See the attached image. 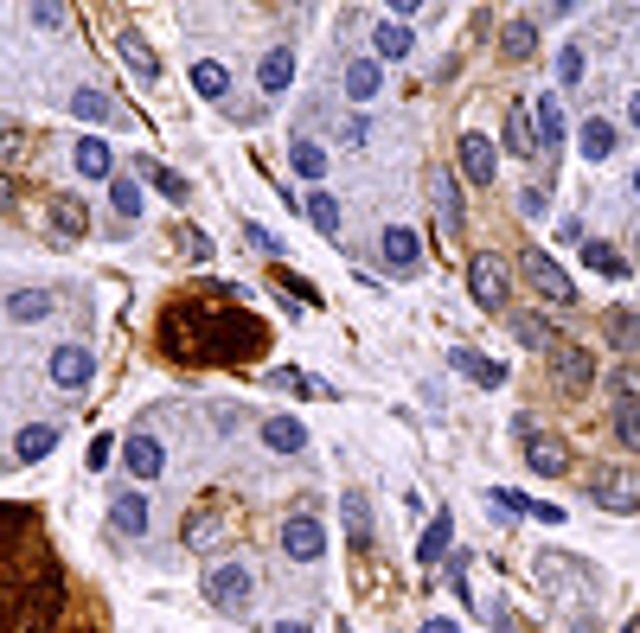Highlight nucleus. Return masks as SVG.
I'll use <instances>...</instances> for the list:
<instances>
[{
	"label": "nucleus",
	"mask_w": 640,
	"mask_h": 633,
	"mask_svg": "<svg viewBox=\"0 0 640 633\" xmlns=\"http://www.w3.org/2000/svg\"><path fill=\"white\" fill-rule=\"evenodd\" d=\"M244 237H250V250H257V257L282 262V237H276V230H269V224H244Z\"/></svg>",
	"instance_id": "46"
},
{
	"label": "nucleus",
	"mask_w": 640,
	"mask_h": 633,
	"mask_svg": "<svg viewBox=\"0 0 640 633\" xmlns=\"http://www.w3.org/2000/svg\"><path fill=\"white\" fill-rule=\"evenodd\" d=\"M615 442L628 454H640V391L628 377H615Z\"/></svg>",
	"instance_id": "10"
},
{
	"label": "nucleus",
	"mask_w": 640,
	"mask_h": 633,
	"mask_svg": "<svg viewBox=\"0 0 640 633\" xmlns=\"http://www.w3.org/2000/svg\"><path fill=\"white\" fill-rule=\"evenodd\" d=\"M110 212L122 224H135L142 218V186H135V180H110Z\"/></svg>",
	"instance_id": "40"
},
{
	"label": "nucleus",
	"mask_w": 640,
	"mask_h": 633,
	"mask_svg": "<svg viewBox=\"0 0 640 633\" xmlns=\"http://www.w3.org/2000/svg\"><path fill=\"white\" fill-rule=\"evenodd\" d=\"M250 596H257L250 563H212V569H205V601H212L218 614L244 621V614H250Z\"/></svg>",
	"instance_id": "2"
},
{
	"label": "nucleus",
	"mask_w": 640,
	"mask_h": 633,
	"mask_svg": "<svg viewBox=\"0 0 640 633\" xmlns=\"http://www.w3.org/2000/svg\"><path fill=\"white\" fill-rule=\"evenodd\" d=\"M276 633H314L307 621H276Z\"/></svg>",
	"instance_id": "56"
},
{
	"label": "nucleus",
	"mask_w": 640,
	"mask_h": 633,
	"mask_svg": "<svg viewBox=\"0 0 640 633\" xmlns=\"http://www.w3.org/2000/svg\"><path fill=\"white\" fill-rule=\"evenodd\" d=\"M378 90H384V65H378V58H352V65H346V97H352V103H372Z\"/></svg>",
	"instance_id": "28"
},
{
	"label": "nucleus",
	"mask_w": 640,
	"mask_h": 633,
	"mask_svg": "<svg viewBox=\"0 0 640 633\" xmlns=\"http://www.w3.org/2000/svg\"><path fill=\"white\" fill-rule=\"evenodd\" d=\"M115 58L135 71V83H160V52L148 45V33H135V26H115Z\"/></svg>",
	"instance_id": "9"
},
{
	"label": "nucleus",
	"mask_w": 640,
	"mask_h": 633,
	"mask_svg": "<svg viewBox=\"0 0 640 633\" xmlns=\"http://www.w3.org/2000/svg\"><path fill=\"white\" fill-rule=\"evenodd\" d=\"M71 167L83 173V180H115V154H110V142L103 135H83L71 148Z\"/></svg>",
	"instance_id": "19"
},
{
	"label": "nucleus",
	"mask_w": 640,
	"mask_h": 633,
	"mask_svg": "<svg viewBox=\"0 0 640 633\" xmlns=\"http://www.w3.org/2000/svg\"><path fill=\"white\" fill-rule=\"evenodd\" d=\"M635 199H640V167H635Z\"/></svg>",
	"instance_id": "58"
},
{
	"label": "nucleus",
	"mask_w": 640,
	"mask_h": 633,
	"mask_svg": "<svg viewBox=\"0 0 640 633\" xmlns=\"http://www.w3.org/2000/svg\"><path fill=\"white\" fill-rule=\"evenodd\" d=\"M295 83V45H269L263 58H257V90L263 97H282Z\"/></svg>",
	"instance_id": "12"
},
{
	"label": "nucleus",
	"mask_w": 640,
	"mask_h": 633,
	"mask_svg": "<svg viewBox=\"0 0 640 633\" xmlns=\"http://www.w3.org/2000/svg\"><path fill=\"white\" fill-rule=\"evenodd\" d=\"M110 442H115V436H97V442H90V454H83V461H90V474H103V467H110Z\"/></svg>",
	"instance_id": "50"
},
{
	"label": "nucleus",
	"mask_w": 640,
	"mask_h": 633,
	"mask_svg": "<svg viewBox=\"0 0 640 633\" xmlns=\"http://www.w3.org/2000/svg\"><path fill=\"white\" fill-rule=\"evenodd\" d=\"M499 52H506V58H531V52H538V20H531V13L506 20V33H499Z\"/></svg>",
	"instance_id": "35"
},
{
	"label": "nucleus",
	"mask_w": 640,
	"mask_h": 633,
	"mask_svg": "<svg viewBox=\"0 0 640 633\" xmlns=\"http://www.w3.org/2000/svg\"><path fill=\"white\" fill-rule=\"evenodd\" d=\"M302 212H307V224H314V230H321V237H339V199L327 186H314L302 199Z\"/></svg>",
	"instance_id": "34"
},
{
	"label": "nucleus",
	"mask_w": 640,
	"mask_h": 633,
	"mask_svg": "<svg viewBox=\"0 0 640 633\" xmlns=\"http://www.w3.org/2000/svg\"><path fill=\"white\" fill-rule=\"evenodd\" d=\"M378 250H384V262H391V269H416V262H423V237H416L411 224H384Z\"/></svg>",
	"instance_id": "18"
},
{
	"label": "nucleus",
	"mask_w": 640,
	"mask_h": 633,
	"mask_svg": "<svg viewBox=\"0 0 640 633\" xmlns=\"http://www.w3.org/2000/svg\"><path fill=\"white\" fill-rule=\"evenodd\" d=\"M583 71H590L583 45H564V52H558V83H570V90H576V83H583Z\"/></svg>",
	"instance_id": "45"
},
{
	"label": "nucleus",
	"mask_w": 640,
	"mask_h": 633,
	"mask_svg": "<svg viewBox=\"0 0 640 633\" xmlns=\"http://www.w3.org/2000/svg\"><path fill=\"white\" fill-rule=\"evenodd\" d=\"M513 339H526V346H538V352H551V346H558V334H551V320H544V314H513Z\"/></svg>",
	"instance_id": "39"
},
{
	"label": "nucleus",
	"mask_w": 640,
	"mask_h": 633,
	"mask_svg": "<svg viewBox=\"0 0 640 633\" xmlns=\"http://www.w3.org/2000/svg\"><path fill=\"white\" fill-rule=\"evenodd\" d=\"M596 506H603V512H615V519H628V512L640 506L635 481H621V474H603V481H596Z\"/></svg>",
	"instance_id": "30"
},
{
	"label": "nucleus",
	"mask_w": 640,
	"mask_h": 633,
	"mask_svg": "<svg viewBox=\"0 0 640 633\" xmlns=\"http://www.w3.org/2000/svg\"><path fill=\"white\" fill-rule=\"evenodd\" d=\"M263 448H269V454H282V461H289V454H302V448H307V422H302V416H269V422H263Z\"/></svg>",
	"instance_id": "22"
},
{
	"label": "nucleus",
	"mask_w": 640,
	"mask_h": 633,
	"mask_svg": "<svg viewBox=\"0 0 640 633\" xmlns=\"http://www.w3.org/2000/svg\"><path fill=\"white\" fill-rule=\"evenodd\" d=\"M339 142H346V148H366V142H372V122H366V115H346V122H339Z\"/></svg>",
	"instance_id": "47"
},
{
	"label": "nucleus",
	"mask_w": 640,
	"mask_h": 633,
	"mask_svg": "<svg viewBox=\"0 0 640 633\" xmlns=\"http://www.w3.org/2000/svg\"><path fill=\"white\" fill-rule=\"evenodd\" d=\"M218 538H225V519H218V506H199V512L180 524V544H187V551H218Z\"/></svg>",
	"instance_id": "23"
},
{
	"label": "nucleus",
	"mask_w": 640,
	"mask_h": 633,
	"mask_svg": "<svg viewBox=\"0 0 640 633\" xmlns=\"http://www.w3.org/2000/svg\"><path fill=\"white\" fill-rule=\"evenodd\" d=\"M110 110H115V103L103 97V90H90V83L71 97V115H77V122H110Z\"/></svg>",
	"instance_id": "41"
},
{
	"label": "nucleus",
	"mask_w": 640,
	"mask_h": 633,
	"mask_svg": "<svg viewBox=\"0 0 640 633\" xmlns=\"http://www.w3.org/2000/svg\"><path fill=\"white\" fill-rule=\"evenodd\" d=\"M499 633H519V628H513V614H499Z\"/></svg>",
	"instance_id": "57"
},
{
	"label": "nucleus",
	"mask_w": 640,
	"mask_h": 633,
	"mask_svg": "<svg viewBox=\"0 0 640 633\" xmlns=\"http://www.w3.org/2000/svg\"><path fill=\"white\" fill-rule=\"evenodd\" d=\"M628 128H635V135H640V90H635V97H628Z\"/></svg>",
	"instance_id": "55"
},
{
	"label": "nucleus",
	"mask_w": 640,
	"mask_h": 633,
	"mask_svg": "<svg viewBox=\"0 0 640 633\" xmlns=\"http://www.w3.org/2000/svg\"><path fill=\"white\" fill-rule=\"evenodd\" d=\"M506 154H519V160L538 154V122H531L526 103H513V110H506Z\"/></svg>",
	"instance_id": "31"
},
{
	"label": "nucleus",
	"mask_w": 640,
	"mask_h": 633,
	"mask_svg": "<svg viewBox=\"0 0 640 633\" xmlns=\"http://www.w3.org/2000/svg\"><path fill=\"white\" fill-rule=\"evenodd\" d=\"M583 269H596V275H628V262H621V250L615 244H603V237H583Z\"/></svg>",
	"instance_id": "36"
},
{
	"label": "nucleus",
	"mask_w": 640,
	"mask_h": 633,
	"mask_svg": "<svg viewBox=\"0 0 640 633\" xmlns=\"http://www.w3.org/2000/svg\"><path fill=\"white\" fill-rule=\"evenodd\" d=\"M449 365H454L461 377H474L481 391H499V384H506V365H499V359H487V352H474V346H454Z\"/></svg>",
	"instance_id": "15"
},
{
	"label": "nucleus",
	"mask_w": 640,
	"mask_h": 633,
	"mask_svg": "<svg viewBox=\"0 0 640 633\" xmlns=\"http://www.w3.org/2000/svg\"><path fill=\"white\" fill-rule=\"evenodd\" d=\"M7 148H13V154L26 148V128H20V122H0V154H7Z\"/></svg>",
	"instance_id": "51"
},
{
	"label": "nucleus",
	"mask_w": 640,
	"mask_h": 633,
	"mask_svg": "<svg viewBox=\"0 0 640 633\" xmlns=\"http://www.w3.org/2000/svg\"><path fill=\"white\" fill-rule=\"evenodd\" d=\"M526 461H531V474H544V481L570 474V448H564V436H526Z\"/></svg>",
	"instance_id": "16"
},
{
	"label": "nucleus",
	"mask_w": 640,
	"mask_h": 633,
	"mask_svg": "<svg viewBox=\"0 0 640 633\" xmlns=\"http://www.w3.org/2000/svg\"><path fill=\"white\" fill-rule=\"evenodd\" d=\"M52 224H58V237H65V244H77V237L90 230V212H83V199H71V192H65V199L52 205Z\"/></svg>",
	"instance_id": "38"
},
{
	"label": "nucleus",
	"mask_w": 640,
	"mask_h": 633,
	"mask_svg": "<svg viewBox=\"0 0 640 633\" xmlns=\"http://www.w3.org/2000/svg\"><path fill=\"white\" fill-rule=\"evenodd\" d=\"M423 633H461V628H454L449 614H429V621H423Z\"/></svg>",
	"instance_id": "53"
},
{
	"label": "nucleus",
	"mask_w": 640,
	"mask_h": 633,
	"mask_svg": "<svg viewBox=\"0 0 640 633\" xmlns=\"http://www.w3.org/2000/svg\"><path fill=\"white\" fill-rule=\"evenodd\" d=\"M531 122H538V148H558L570 135V122H564V110H558V97H538L531 103Z\"/></svg>",
	"instance_id": "32"
},
{
	"label": "nucleus",
	"mask_w": 640,
	"mask_h": 633,
	"mask_svg": "<svg viewBox=\"0 0 640 633\" xmlns=\"http://www.w3.org/2000/svg\"><path fill=\"white\" fill-rule=\"evenodd\" d=\"M506 282H513L506 257H493V250H474V257H468V289H474V301H481L487 314L506 307Z\"/></svg>",
	"instance_id": "3"
},
{
	"label": "nucleus",
	"mask_w": 640,
	"mask_h": 633,
	"mask_svg": "<svg viewBox=\"0 0 640 633\" xmlns=\"http://www.w3.org/2000/svg\"><path fill=\"white\" fill-rule=\"evenodd\" d=\"M52 448H58V429H52V422H26V429L13 436V461H20V467H38Z\"/></svg>",
	"instance_id": "25"
},
{
	"label": "nucleus",
	"mask_w": 640,
	"mask_h": 633,
	"mask_svg": "<svg viewBox=\"0 0 640 633\" xmlns=\"http://www.w3.org/2000/svg\"><path fill=\"white\" fill-rule=\"evenodd\" d=\"M449 544H454V512L442 506L436 519H429V531H423V544H416V563L423 569H436V563H449Z\"/></svg>",
	"instance_id": "21"
},
{
	"label": "nucleus",
	"mask_w": 640,
	"mask_h": 633,
	"mask_svg": "<svg viewBox=\"0 0 640 633\" xmlns=\"http://www.w3.org/2000/svg\"><path fill=\"white\" fill-rule=\"evenodd\" d=\"M263 339V320L244 314V295L237 282H218V307L212 301H173L160 314V346L187 365H205V359H244L250 346Z\"/></svg>",
	"instance_id": "1"
},
{
	"label": "nucleus",
	"mask_w": 640,
	"mask_h": 633,
	"mask_svg": "<svg viewBox=\"0 0 640 633\" xmlns=\"http://www.w3.org/2000/svg\"><path fill=\"white\" fill-rule=\"evenodd\" d=\"M0 212H13V180L0 173Z\"/></svg>",
	"instance_id": "54"
},
{
	"label": "nucleus",
	"mask_w": 640,
	"mask_h": 633,
	"mask_svg": "<svg viewBox=\"0 0 640 633\" xmlns=\"http://www.w3.org/2000/svg\"><path fill=\"white\" fill-rule=\"evenodd\" d=\"M519 218H526V224H538V218H544V192H538V186H526V192H519Z\"/></svg>",
	"instance_id": "49"
},
{
	"label": "nucleus",
	"mask_w": 640,
	"mask_h": 633,
	"mask_svg": "<svg viewBox=\"0 0 640 633\" xmlns=\"http://www.w3.org/2000/svg\"><path fill=\"white\" fill-rule=\"evenodd\" d=\"M519 269H526V282H531V289H538L544 301H551V307H570V301H576V282H570L564 269L544 257V250H526V262H519Z\"/></svg>",
	"instance_id": "7"
},
{
	"label": "nucleus",
	"mask_w": 640,
	"mask_h": 633,
	"mask_svg": "<svg viewBox=\"0 0 640 633\" xmlns=\"http://www.w3.org/2000/svg\"><path fill=\"white\" fill-rule=\"evenodd\" d=\"M276 289H289L295 307H321V289H314L307 275H295V269H276Z\"/></svg>",
	"instance_id": "42"
},
{
	"label": "nucleus",
	"mask_w": 640,
	"mask_h": 633,
	"mask_svg": "<svg viewBox=\"0 0 640 633\" xmlns=\"http://www.w3.org/2000/svg\"><path fill=\"white\" fill-rule=\"evenodd\" d=\"M416 52V33L404 26V20H378L372 26V58L378 65H397V58H411Z\"/></svg>",
	"instance_id": "17"
},
{
	"label": "nucleus",
	"mask_w": 640,
	"mask_h": 633,
	"mask_svg": "<svg viewBox=\"0 0 640 633\" xmlns=\"http://www.w3.org/2000/svg\"><path fill=\"white\" fill-rule=\"evenodd\" d=\"M269 391H289V397H334L327 377H307L302 365H269Z\"/></svg>",
	"instance_id": "26"
},
{
	"label": "nucleus",
	"mask_w": 640,
	"mask_h": 633,
	"mask_svg": "<svg viewBox=\"0 0 640 633\" xmlns=\"http://www.w3.org/2000/svg\"><path fill=\"white\" fill-rule=\"evenodd\" d=\"M558 244H576V250H583V218H564V224H558Z\"/></svg>",
	"instance_id": "52"
},
{
	"label": "nucleus",
	"mask_w": 640,
	"mask_h": 633,
	"mask_svg": "<svg viewBox=\"0 0 640 633\" xmlns=\"http://www.w3.org/2000/svg\"><path fill=\"white\" fill-rule=\"evenodd\" d=\"M192 90H199L205 103H225L231 97V65L225 58H199V65H192Z\"/></svg>",
	"instance_id": "27"
},
{
	"label": "nucleus",
	"mask_w": 640,
	"mask_h": 633,
	"mask_svg": "<svg viewBox=\"0 0 640 633\" xmlns=\"http://www.w3.org/2000/svg\"><path fill=\"white\" fill-rule=\"evenodd\" d=\"M608 334H615V346H621V352H640V314L615 307V314H608Z\"/></svg>",
	"instance_id": "43"
},
{
	"label": "nucleus",
	"mask_w": 640,
	"mask_h": 633,
	"mask_svg": "<svg viewBox=\"0 0 640 633\" xmlns=\"http://www.w3.org/2000/svg\"><path fill=\"white\" fill-rule=\"evenodd\" d=\"M454 160H461V180H468V186H493V173H499V148H493L481 128H468V135H461Z\"/></svg>",
	"instance_id": "8"
},
{
	"label": "nucleus",
	"mask_w": 640,
	"mask_h": 633,
	"mask_svg": "<svg viewBox=\"0 0 640 633\" xmlns=\"http://www.w3.org/2000/svg\"><path fill=\"white\" fill-rule=\"evenodd\" d=\"M135 173H142V180L167 199V205H187V199H192V186L173 173V167H160V160H135Z\"/></svg>",
	"instance_id": "29"
},
{
	"label": "nucleus",
	"mask_w": 640,
	"mask_h": 633,
	"mask_svg": "<svg viewBox=\"0 0 640 633\" xmlns=\"http://www.w3.org/2000/svg\"><path fill=\"white\" fill-rule=\"evenodd\" d=\"M52 307H58L52 289H13V295H7V320H13V327H33V320H52Z\"/></svg>",
	"instance_id": "20"
},
{
	"label": "nucleus",
	"mask_w": 640,
	"mask_h": 633,
	"mask_svg": "<svg viewBox=\"0 0 640 633\" xmlns=\"http://www.w3.org/2000/svg\"><path fill=\"white\" fill-rule=\"evenodd\" d=\"M346 538H352L359 551L378 538V519H372V499H366V493H346Z\"/></svg>",
	"instance_id": "33"
},
{
	"label": "nucleus",
	"mask_w": 640,
	"mask_h": 633,
	"mask_svg": "<svg viewBox=\"0 0 640 633\" xmlns=\"http://www.w3.org/2000/svg\"><path fill=\"white\" fill-rule=\"evenodd\" d=\"M122 461H128L135 481H160V474H167V448L154 442V436H128V442H122Z\"/></svg>",
	"instance_id": "14"
},
{
	"label": "nucleus",
	"mask_w": 640,
	"mask_h": 633,
	"mask_svg": "<svg viewBox=\"0 0 640 633\" xmlns=\"http://www.w3.org/2000/svg\"><path fill=\"white\" fill-rule=\"evenodd\" d=\"M289 160H295V173H302V180H314V186L327 180V148H321V142H307V135H295V148H289Z\"/></svg>",
	"instance_id": "37"
},
{
	"label": "nucleus",
	"mask_w": 640,
	"mask_h": 633,
	"mask_svg": "<svg viewBox=\"0 0 640 633\" xmlns=\"http://www.w3.org/2000/svg\"><path fill=\"white\" fill-rule=\"evenodd\" d=\"M173 237H180V257H187V262H212V237H205L199 224H180Z\"/></svg>",
	"instance_id": "44"
},
{
	"label": "nucleus",
	"mask_w": 640,
	"mask_h": 633,
	"mask_svg": "<svg viewBox=\"0 0 640 633\" xmlns=\"http://www.w3.org/2000/svg\"><path fill=\"white\" fill-rule=\"evenodd\" d=\"M110 524L122 538H148V493H135V486H122L110 499Z\"/></svg>",
	"instance_id": "13"
},
{
	"label": "nucleus",
	"mask_w": 640,
	"mask_h": 633,
	"mask_svg": "<svg viewBox=\"0 0 640 633\" xmlns=\"http://www.w3.org/2000/svg\"><path fill=\"white\" fill-rule=\"evenodd\" d=\"M33 26L58 33V26H71V13H65V7H52V0H38V7H33Z\"/></svg>",
	"instance_id": "48"
},
{
	"label": "nucleus",
	"mask_w": 640,
	"mask_h": 633,
	"mask_svg": "<svg viewBox=\"0 0 640 633\" xmlns=\"http://www.w3.org/2000/svg\"><path fill=\"white\" fill-rule=\"evenodd\" d=\"M321 551H327V524L314 519V512L282 519V557L289 563H321Z\"/></svg>",
	"instance_id": "6"
},
{
	"label": "nucleus",
	"mask_w": 640,
	"mask_h": 633,
	"mask_svg": "<svg viewBox=\"0 0 640 633\" xmlns=\"http://www.w3.org/2000/svg\"><path fill=\"white\" fill-rule=\"evenodd\" d=\"M615 142H621V128H615L608 115H590V122L576 128V154H583V160H608Z\"/></svg>",
	"instance_id": "24"
},
{
	"label": "nucleus",
	"mask_w": 640,
	"mask_h": 633,
	"mask_svg": "<svg viewBox=\"0 0 640 633\" xmlns=\"http://www.w3.org/2000/svg\"><path fill=\"white\" fill-rule=\"evenodd\" d=\"M45 372L58 391H83L90 377H97V359H90V346H77V339H58L52 346V359H45Z\"/></svg>",
	"instance_id": "4"
},
{
	"label": "nucleus",
	"mask_w": 640,
	"mask_h": 633,
	"mask_svg": "<svg viewBox=\"0 0 640 633\" xmlns=\"http://www.w3.org/2000/svg\"><path fill=\"white\" fill-rule=\"evenodd\" d=\"M551 384L570 391V397H576V391H590V384H596V359H590L576 339H558V346H551Z\"/></svg>",
	"instance_id": "5"
},
{
	"label": "nucleus",
	"mask_w": 640,
	"mask_h": 633,
	"mask_svg": "<svg viewBox=\"0 0 640 633\" xmlns=\"http://www.w3.org/2000/svg\"><path fill=\"white\" fill-rule=\"evenodd\" d=\"M429 199H436V218L449 237H461V180H454L449 167H429Z\"/></svg>",
	"instance_id": "11"
}]
</instances>
